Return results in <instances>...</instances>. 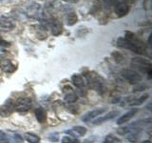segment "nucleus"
<instances>
[{
  "mask_svg": "<svg viewBox=\"0 0 152 143\" xmlns=\"http://www.w3.org/2000/svg\"><path fill=\"white\" fill-rule=\"evenodd\" d=\"M117 46L122 49L129 50L138 55H145L146 52V46L145 43L131 32H126L125 36L119 37L117 40Z\"/></svg>",
  "mask_w": 152,
  "mask_h": 143,
  "instance_id": "f257e3e1",
  "label": "nucleus"
},
{
  "mask_svg": "<svg viewBox=\"0 0 152 143\" xmlns=\"http://www.w3.org/2000/svg\"><path fill=\"white\" fill-rule=\"evenodd\" d=\"M130 131V129L129 127H121V128H119L118 130H117V133H119V135H126V133Z\"/></svg>",
  "mask_w": 152,
  "mask_h": 143,
  "instance_id": "cd10ccee",
  "label": "nucleus"
},
{
  "mask_svg": "<svg viewBox=\"0 0 152 143\" xmlns=\"http://www.w3.org/2000/svg\"><path fill=\"white\" fill-rule=\"evenodd\" d=\"M9 142H10V137L8 136V135L0 130V143H9Z\"/></svg>",
  "mask_w": 152,
  "mask_h": 143,
  "instance_id": "a878e982",
  "label": "nucleus"
},
{
  "mask_svg": "<svg viewBox=\"0 0 152 143\" xmlns=\"http://www.w3.org/2000/svg\"><path fill=\"white\" fill-rule=\"evenodd\" d=\"M94 142V138H88V139H86L83 143H93Z\"/></svg>",
  "mask_w": 152,
  "mask_h": 143,
  "instance_id": "2f4dec72",
  "label": "nucleus"
},
{
  "mask_svg": "<svg viewBox=\"0 0 152 143\" xmlns=\"http://www.w3.org/2000/svg\"><path fill=\"white\" fill-rule=\"evenodd\" d=\"M49 25L50 27L51 33L53 36H58L63 32V25L58 19H52L49 22Z\"/></svg>",
  "mask_w": 152,
  "mask_h": 143,
  "instance_id": "1a4fd4ad",
  "label": "nucleus"
},
{
  "mask_svg": "<svg viewBox=\"0 0 152 143\" xmlns=\"http://www.w3.org/2000/svg\"><path fill=\"white\" fill-rule=\"evenodd\" d=\"M145 88H147V86L145 85V84H142V85H137L134 87L133 89V92L136 93V92H142V91H144Z\"/></svg>",
  "mask_w": 152,
  "mask_h": 143,
  "instance_id": "c85d7f7f",
  "label": "nucleus"
},
{
  "mask_svg": "<svg viewBox=\"0 0 152 143\" xmlns=\"http://www.w3.org/2000/svg\"><path fill=\"white\" fill-rule=\"evenodd\" d=\"M130 10L129 5L126 2H118L115 4V7H114V11H115V13L119 17L125 16L128 13Z\"/></svg>",
  "mask_w": 152,
  "mask_h": 143,
  "instance_id": "0eeeda50",
  "label": "nucleus"
},
{
  "mask_svg": "<svg viewBox=\"0 0 152 143\" xmlns=\"http://www.w3.org/2000/svg\"><path fill=\"white\" fill-rule=\"evenodd\" d=\"M10 142L12 143H23V137L19 133H14V135L10 137Z\"/></svg>",
  "mask_w": 152,
  "mask_h": 143,
  "instance_id": "b1692460",
  "label": "nucleus"
},
{
  "mask_svg": "<svg viewBox=\"0 0 152 143\" xmlns=\"http://www.w3.org/2000/svg\"><path fill=\"white\" fill-rule=\"evenodd\" d=\"M64 93H65V100L68 103H73L77 100V95L72 91L70 86L64 87Z\"/></svg>",
  "mask_w": 152,
  "mask_h": 143,
  "instance_id": "4468645a",
  "label": "nucleus"
},
{
  "mask_svg": "<svg viewBox=\"0 0 152 143\" xmlns=\"http://www.w3.org/2000/svg\"><path fill=\"white\" fill-rule=\"evenodd\" d=\"M86 77V82L87 85L88 84L89 87L93 88L94 90H96L97 92L102 93L104 91V81L100 76L96 75L95 74H88L85 75Z\"/></svg>",
  "mask_w": 152,
  "mask_h": 143,
  "instance_id": "7ed1b4c3",
  "label": "nucleus"
},
{
  "mask_svg": "<svg viewBox=\"0 0 152 143\" xmlns=\"http://www.w3.org/2000/svg\"><path fill=\"white\" fill-rule=\"evenodd\" d=\"M35 116L39 123H44L47 120V113L43 108H37L35 110Z\"/></svg>",
  "mask_w": 152,
  "mask_h": 143,
  "instance_id": "6ab92c4d",
  "label": "nucleus"
},
{
  "mask_svg": "<svg viewBox=\"0 0 152 143\" xmlns=\"http://www.w3.org/2000/svg\"><path fill=\"white\" fill-rule=\"evenodd\" d=\"M102 143H122V140L113 135H107L104 138Z\"/></svg>",
  "mask_w": 152,
  "mask_h": 143,
  "instance_id": "5701e85b",
  "label": "nucleus"
},
{
  "mask_svg": "<svg viewBox=\"0 0 152 143\" xmlns=\"http://www.w3.org/2000/svg\"><path fill=\"white\" fill-rule=\"evenodd\" d=\"M65 133H68L71 137L76 138V137L84 136L86 133H87V128H85L83 126H76V127L69 129V130H66Z\"/></svg>",
  "mask_w": 152,
  "mask_h": 143,
  "instance_id": "9b49d317",
  "label": "nucleus"
},
{
  "mask_svg": "<svg viewBox=\"0 0 152 143\" xmlns=\"http://www.w3.org/2000/svg\"><path fill=\"white\" fill-rule=\"evenodd\" d=\"M141 143H151V142H150V140H145V141H142Z\"/></svg>",
  "mask_w": 152,
  "mask_h": 143,
  "instance_id": "72a5a7b5",
  "label": "nucleus"
},
{
  "mask_svg": "<svg viewBox=\"0 0 152 143\" xmlns=\"http://www.w3.org/2000/svg\"><path fill=\"white\" fill-rule=\"evenodd\" d=\"M65 1H66V0H65Z\"/></svg>",
  "mask_w": 152,
  "mask_h": 143,
  "instance_id": "f704fd0d",
  "label": "nucleus"
},
{
  "mask_svg": "<svg viewBox=\"0 0 152 143\" xmlns=\"http://www.w3.org/2000/svg\"><path fill=\"white\" fill-rule=\"evenodd\" d=\"M0 69L7 74H12L15 71L16 67L12 64V62L7 58L0 59Z\"/></svg>",
  "mask_w": 152,
  "mask_h": 143,
  "instance_id": "f8f14e48",
  "label": "nucleus"
},
{
  "mask_svg": "<svg viewBox=\"0 0 152 143\" xmlns=\"http://www.w3.org/2000/svg\"><path fill=\"white\" fill-rule=\"evenodd\" d=\"M148 97H149L148 94H142V95H141L140 97H137L135 99L131 100V101H129V105H130V106H140V105H142V103H144Z\"/></svg>",
  "mask_w": 152,
  "mask_h": 143,
  "instance_id": "aec40b11",
  "label": "nucleus"
},
{
  "mask_svg": "<svg viewBox=\"0 0 152 143\" xmlns=\"http://www.w3.org/2000/svg\"><path fill=\"white\" fill-rule=\"evenodd\" d=\"M106 111H107V108H99V109L92 110V111H89L86 114H84L82 117V120L84 122H88L90 120H92V119H94L95 117H97L98 116H100V114H102Z\"/></svg>",
  "mask_w": 152,
  "mask_h": 143,
  "instance_id": "9d476101",
  "label": "nucleus"
},
{
  "mask_svg": "<svg viewBox=\"0 0 152 143\" xmlns=\"http://www.w3.org/2000/svg\"><path fill=\"white\" fill-rule=\"evenodd\" d=\"M31 108V100L28 97H21L14 102V110L19 113H26Z\"/></svg>",
  "mask_w": 152,
  "mask_h": 143,
  "instance_id": "39448f33",
  "label": "nucleus"
},
{
  "mask_svg": "<svg viewBox=\"0 0 152 143\" xmlns=\"http://www.w3.org/2000/svg\"><path fill=\"white\" fill-rule=\"evenodd\" d=\"M112 57H113V59L115 60L117 63L119 64H124L126 62V58H125V56H124L121 52H113L112 54H111Z\"/></svg>",
  "mask_w": 152,
  "mask_h": 143,
  "instance_id": "4be33fe9",
  "label": "nucleus"
},
{
  "mask_svg": "<svg viewBox=\"0 0 152 143\" xmlns=\"http://www.w3.org/2000/svg\"><path fill=\"white\" fill-rule=\"evenodd\" d=\"M66 23L68 26H73L76 23L78 22V15L74 11L69 12L68 14H66Z\"/></svg>",
  "mask_w": 152,
  "mask_h": 143,
  "instance_id": "a211bd4d",
  "label": "nucleus"
},
{
  "mask_svg": "<svg viewBox=\"0 0 152 143\" xmlns=\"http://www.w3.org/2000/svg\"><path fill=\"white\" fill-rule=\"evenodd\" d=\"M7 55V51L4 47L0 46V58H3V57Z\"/></svg>",
  "mask_w": 152,
  "mask_h": 143,
  "instance_id": "7c9ffc66",
  "label": "nucleus"
},
{
  "mask_svg": "<svg viewBox=\"0 0 152 143\" xmlns=\"http://www.w3.org/2000/svg\"><path fill=\"white\" fill-rule=\"evenodd\" d=\"M49 140L51 142H57L59 140V133H52L49 135Z\"/></svg>",
  "mask_w": 152,
  "mask_h": 143,
  "instance_id": "bb28decb",
  "label": "nucleus"
},
{
  "mask_svg": "<svg viewBox=\"0 0 152 143\" xmlns=\"http://www.w3.org/2000/svg\"><path fill=\"white\" fill-rule=\"evenodd\" d=\"M119 114V112L118 111H112V112H109L107 113L106 116H104L102 117H99L97 118L96 120H94L92 123L94 124V125H98V124H102L104 122H106V121H108V120H110V119H113V118H115Z\"/></svg>",
  "mask_w": 152,
  "mask_h": 143,
  "instance_id": "dca6fc26",
  "label": "nucleus"
},
{
  "mask_svg": "<svg viewBox=\"0 0 152 143\" xmlns=\"http://www.w3.org/2000/svg\"><path fill=\"white\" fill-rule=\"evenodd\" d=\"M121 74L130 84H138L142 79V75L137 71L131 69H124L121 72Z\"/></svg>",
  "mask_w": 152,
  "mask_h": 143,
  "instance_id": "20e7f679",
  "label": "nucleus"
},
{
  "mask_svg": "<svg viewBox=\"0 0 152 143\" xmlns=\"http://www.w3.org/2000/svg\"><path fill=\"white\" fill-rule=\"evenodd\" d=\"M14 111V102L12 99H9L0 107V116L7 117L11 116Z\"/></svg>",
  "mask_w": 152,
  "mask_h": 143,
  "instance_id": "423d86ee",
  "label": "nucleus"
},
{
  "mask_svg": "<svg viewBox=\"0 0 152 143\" xmlns=\"http://www.w3.org/2000/svg\"><path fill=\"white\" fill-rule=\"evenodd\" d=\"M62 143H79V140L76 139L74 137L66 136L62 138Z\"/></svg>",
  "mask_w": 152,
  "mask_h": 143,
  "instance_id": "393cba45",
  "label": "nucleus"
},
{
  "mask_svg": "<svg viewBox=\"0 0 152 143\" xmlns=\"http://www.w3.org/2000/svg\"><path fill=\"white\" fill-rule=\"evenodd\" d=\"M0 28L3 31H12L15 28V23L8 16L1 15L0 16Z\"/></svg>",
  "mask_w": 152,
  "mask_h": 143,
  "instance_id": "6e6552de",
  "label": "nucleus"
},
{
  "mask_svg": "<svg viewBox=\"0 0 152 143\" xmlns=\"http://www.w3.org/2000/svg\"><path fill=\"white\" fill-rule=\"evenodd\" d=\"M0 46L1 47H9V46H11V43L8 42L7 40L3 39V38L0 36Z\"/></svg>",
  "mask_w": 152,
  "mask_h": 143,
  "instance_id": "c756f323",
  "label": "nucleus"
},
{
  "mask_svg": "<svg viewBox=\"0 0 152 143\" xmlns=\"http://www.w3.org/2000/svg\"><path fill=\"white\" fill-rule=\"evenodd\" d=\"M66 1H69L70 3H78L80 0H66Z\"/></svg>",
  "mask_w": 152,
  "mask_h": 143,
  "instance_id": "473e14b6",
  "label": "nucleus"
},
{
  "mask_svg": "<svg viewBox=\"0 0 152 143\" xmlns=\"http://www.w3.org/2000/svg\"><path fill=\"white\" fill-rule=\"evenodd\" d=\"M25 139L28 143H39L40 142V137L36 136L35 133H26Z\"/></svg>",
  "mask_w": 152,
  "mask_h": 143,
  "instance_id": "412c9836",
  "label": "nucleus"
},
{
  "mask_svg": "<svg viewBox=\"0 0 152 143\" xmlns=\"http://www.w3.org/2000/svg\"><path fill=\"white\" fill-rule=\"evenodd\" d=\"M130 64L134 69L140 71L141 73L148 74V78H151L152 65L149 60L142 58V57H133Z\"/></svg>",
  "mask_w": 152,
  "mask_h": 143,
  "instance_id": "f03ea898",
  "label": "nucleus"
},
{
  "mask_svg": "<svg viewBox=\"0 0 152 143\" xmlns=\"http://www.w3.org/2000/svg\"><path fill=\"white\" fill-rule=\"evenodd\" d=\"M130 129V128H129ZM141 131L140 130H135V129H130V131L126 133V140L128 142L135 143L138 141V139L140 138Z\"/></svg>",
  "mask_w": 152,
  "mask_h": 143,
  "instance_id": "f3484780",
  "label": "nucleus"
},
{
  "mask_svg": "<svg viewBox=\"0 0 152 143\" xmlns=\"http://www.w3.org/2000/svg\"><path fill=\"white\" fill-rule=\"evenodd\" d=\"M137 113H138V109H136V108L131 109L130 111L126 112L125 114H123V116H122L121 117H119V118H118L117 124H118V125H122V124L127 122L128 120H130V119H131L133 116H134Z\"/></svg>",
  "mask_w": 152,
  "mask_h": 143,
  "instance_id": "2eb2a0df",
  "label": "nucleus"
},
{
  "mask_svg": "<svg viewBox=\"0 0 152 143\" xmlns=\"http://www.w3.org/2000/svg\"><path fill=\"white\" fill-rule=\"evenodd\" d=\"M71 81H72L73 85L76 88H78L80 90H85L87 88V82H86V79L83 77L81 74H75L71 76Z\"/></svg>",
  "mask_w": 152,
  "mask_h": 143,
  "instance_id": "ddd939ff",
  "label": "nucleus"
}]
</instances>
